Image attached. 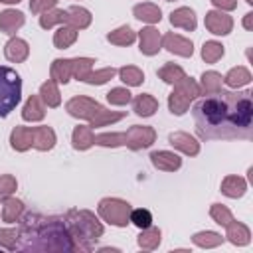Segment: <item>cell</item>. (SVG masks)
<instances>
[{"mask_svg":"<svg viewBox=\"0 0 253 253\" xmlns=\"http://www.w3.org/2000/svg\"><path fill=\"white\" fill-rule=\"evenodd\" d=\"M196 132L202 140L251 138V91H217L200 99L194 109Z\"/></svg>","mask_w":253,"mask_h":253,"instance_id":"1","label":"cell"},{"mask_svg":"<svg viewBox=\"0 0 253 253\" xmlns=\"http://www.w3.org/2000/svg\"><path fill=\"white\" fill-rule=\"evenodd\" d=\"M22 251H75L65 219L59 215H43L38 211L22 213L18 225V247Z\"/></svg>","mask_w":253,"mask_h":253,"instance_id":"2","label":"cell"},{"mask_svg":"<svg viewBox=\"0 0 253 253\" xmlns=\"http://www.w3.org/2000/svg\"><path fill=\"white\" fill-rule=\"evenodd\" d=\"M65 225L73 241V249L79 253H89L95 249L97 241L101 239L105 227L97 219V215L89 210H69L65 215Z\"/></svg>","mask_w":253,"mask_h":253,"instance_id":"3","label":"cell"},{"mask_svg":"<svg viewBox=\"0 0 253 253\" xmlns=\"http://www.w3.org/2000/svg\"><path fill=\"white\" fill-rule=\"evenodd\" d=\"M22 99V79L6 65H0V119L8 117Z\"/></svg>","mask_w":253,"mask_h":253,"instance_id":"4","label":"cell"},{"mask_svg":"<svg viewBox=\"0 0 253 253\" xmlns=\"http://www.w3.org/2000/svg\"><path fill=\"white\" fill-rule=\"evenodd\" d=\"M172 93L168 95V109L172 115L180 117L190 109V103L196 101L202 93H200V85L192 79V77H182L178 83L172 85Z\"/></svg>","mask_w":253,"mask_h":253,"instance_id":"5","label":"cell"},{"mask_svg":"<svg viewBox=\"0 0 253 253\" xmlns=\"http://www.w3.org/2000/svg\"><path fill=\"white\" fill-rule=\"evenodd\" d=\"M130 204L121 198H103L97 206L99 217L115 227H126L130 223Z\"/></svg>","mask_w":253,"mask_h":253,"instance_id":"6","label":"cell"},{"mask_svg":"<svg viewBox=\"0 0 253 253\" xmlns=\"http://www.w3.org/2000/svg\"><path fill=\"white\" fill-rule=\"evenodd\" d=\"M156 140V130L148 125H132L125 130V146L130 150H142L152 146Z\"/></svg>","mask_w":253,"mask_h":253,"instance_id":"7","label":"cell"},{"mask_svg":"<svg viewBox=\"0 0 253 253\" xmlns=\"http://www.w3.org/2000/svg\"><path fill=\"white\" fill-rule=\"evenodd\" d=\"M99 109H101V103L95 101V99H91V97H85V95L71 97V99L65 103V111H67L71 117L83 119V121H91Z\"/></svg>","mask_w":253,"mask_h":253,"instance_id":"8","label":"cell"},{"mask_svg":"<svg viewBox=\"0 0 253 253\" xmlns=\"http://www.w3.org/2000/svg\"><path fill=\"white\" fill-rule=\"evenodd\" d=\"M204 24H206V30L213 36H227L233 30V18L221 10H210L206 14Z\"/></svg>","mask_w":253,"mask_h":253,"instance_id":"9","label":"cell"},{"mask_svg":"<svg viewBox=\"0 0 253 253\" xmlns=\"http://www.w3.org/2000/svg\"><path fill=\"white\" fill-rule=\"evenodd\" d=\"M162 47L174 55H180V57H192L194 53V43L192 40L184 38V36H178L174 32H168L162 36Z\"/></svg>","mask_w":253,"mask_h":253,"instance_id":"10","label":"cell"},{"mask_svg":"<svg viewBox=\"0 0 253 253\" xmlns=\"http://www.w3.org/2000/svg\"><path fill=\"white\" fill-rule=\"evenodd\" d=\"M162 47V36L154 26H146L138 32V49L144 55H156Z\"/></svg>","mask_w":253,"mask_h":253,"instance_id":"11","label":"cell"},{"mask_svg":"<svg viewBox=\"0 0 253 253\" xmlns=\"http://www.w3.org/2000/svg\"><path fill=\"white\" fill-rule=\"evenodd\" d=\"M150 162L156 170L162 172H174L182 166V158L172 150H154L150 154Z\"/></svg>","mask_w":253,"mask_h":253,"instance_id":"12","label":"cell"},{"mask_svg":"<svg viewBox=\"0 0 253 253\" xmlns=\"http://www.w3.org/2000/svg\"><path fill=\"white\" fill-rule=\"evenodd\" d=\"M168 142H170L176 150H180V152H184V154H188V156H196V154L200 152V142H198L192 134L182 132V130L170 132Z\"/></svg>","mask_w":253,"mask_h":253,"instance_id":"13","label":"cell"},{"mask_svg":"<svg viewBox=\"0 0 253 253\" xmlns=\"http://www.w3.org/2000/svg\"><path fill=\"white\" fill-rule=\"evenodd\" d=\"M4 55H6V59L12 61V63H22V61H26L28 55H30V45H28L26 40L14 36V38H10V40L6 42V45H4Z\"/></svg>","mask_w":253,"mask_h":253,"instance_id":"14","label":"cell"},{"mask_svg":"<svg viewBox=\"0 0 253 253\" xmlns=\"http://www.w3.org/2000/svg\"><path fill=\"white\" fill-rule=\"evenodd\" d=\"M10 146L16 152H26L34 146V126H14L10 132Z\"/></svg>","mask_w":253,"mask_h":253,"instance_id":"15","label":"cell"},{"mask_svg":"<svg viewBox=\"0 0 253 253\" xmlns=\"http://www.w3.org/2000/svg\"><path fill=\"white\" fill-rule=\"evenodd\" d=\"M24 22H26V16L20 10L8 8V10L0 12V32H4L8 36H14L24 26Z\"/></svg>","mask_w":253,"mask_h":253,"instance_id":"16","label":"cell"},{"mask_svg":"<svg viewBox=\"0 0 253 253\" xmlns=\"http://www.w3.org/2000/svg\"><path fill=\"white\" fill-rule=\"evenodd\" d=\"M225 237H227V241H229L231 245L243 247V245H247V243L251 241V231H249V227H247L245 223L231 219V221L225 225Z\"/></svg>","mask_w":253,"mask_h":253,"instance_id":"17","label":"cell"},{"mask_svg":"<svg viewBox=\"0 0 253 253\" xmlns=\"http://www.w3.org/2000/svg\"><path fill=\"white\" fill-rule=\"evenodd\" d=\"M55 130L47 125H42V126H34V148L36 150H42V152H47L55 146Z\"/></svg>","mask_w":253,"mask_h":253,"instance_id":"18","label":"cell"},{"mask_svg":"<svg viewBox=\"0 0 253 253\" xmlns=\"http://www.w3.org/2000/svg\"><path fill=\"white\" fill-rule=\"evenodd\" d=\"M170 24L174 28H182L186 32H194L196 30V14L192 8L188 6H182V8H176L172 14H170Z\"/></svg>","mask_w":253,"mask_h":253,"instance_id":"19","label":"cell"},{"mask_svg":"<svg viewBox=\"0 0 253 253\" xmlns=\"http://www.w3.org/2000/svg\"><path fill=\"white\" fill-rule=\"evenodd\" d=\"M43 117H45V105H43V101L40 99V95H30L28 101L24 103L22 119L24 121H30V123H38Z\"/></svg>","mask_w":253,"mask_h":253,"instance_id":"20","label":"cell"},{"mask_svg":"<svg viewBox=\"0 0 253 253\" xmlns=\"http://www.w3.org/2000/svg\"><path fill=\"white\" fill-rule=\"evenodd\" d=\"M71 144L75 150H87L95 144V134L91 125H79L71 132Z\"/></svg>","mask_w":253,"mask_h":253,"instance_id":"21","label":"cell"},{"mask_svg":"<svg viewBox=\"0 0 253 253\" xmlns=\"http://www.w3.org/2000/svg\"><path fill=\"white\" fill-rule=\"evenodd\" d=\"M247 192V180L241 178V176H235V174H229L221 180V194L227 196V198H241L243 194Z\"/></svg>","mask_w":253,"mask_h":253,"instance_id":"22","label":"cell"},{"mask_svg":"<svg viewBox=\"0 0 253 253\" xmlns=\"http://www.w3.org/2000/svg\"><path fill=\"white\" fill-rule=\"evenodd\" d=\"M132 14L136 20L140 22H146V24H158L162 20V10L152 4V2H142V4H136L132 8Z\"/></svg>","mask_w":253,"mask_h":253,"instance_id":"23","label":"cell"},{"mask_svg":"<svg viewBox=\"0 0 253 253\" xmlns=\"http://www.w3.org/2000/svg\"><path fill=\"white\" fill-rule=\"evenodd\" d=\"M132 111L138 117H152L158 111V101L150 93H140L132 99Z\"/></svg>","mask_w":253,"mask_h":253,"instance_id":"24","label":"cell"},{"mask_svg":"<svg viewBox=\"0 0 253 253\" xmlns=\"http://www.w3.org/2000/svg\"><path fill=\"white\" fill-rule=\"evenodd\" d=\"M22 213H24V202H22V200L12 198V196H8V198L2 200V219H4L6 223H16V221H20Z\"/></svg>","mask_w":253,"mask_h":253,"instance_id":"25","label":"cell"},{"mask_svg":"<svg viewBox=\"0 0 253 253\" xmlns=\"http://www.w3.org/2000/svg\"><path fill=\"white\" fill-rule=\"evenodd\" d=\"M91 20H93V16L87 8H83V6L67 8V26H73L75 30H85V28H89Z\"/></svg>","mask_w":253,"mask_h":253,"instance_id":"26","label":"cell"},{"mask_svg":"<svg viewBox=\"0 0 253 253\" xmlns=\"http://www.w3.org/2000/svg\"><path fill=\"white\" fill-rule=\"evenodd\" d=\"M223 83H225L227 87H231V89L245 87V85H249V83H251V73H249V69H247V67H243V65L231 67V69L225 73Z\"/></svg>","mask_w":253,"mask_h":253,"instance_id":"27","label":"cell"},{"mask_svg":"<svg viewBox=\"0 0 253 253\" xmlns=\"http://www.w3.org/2000/svg\"><path fill=\"white\" fill-rule=\"evenodd\" d=\"M71 59H63V57H57L53 59L51 67H49V79H53L55 83H69L71 79Z\"/></svg>","mask_w":253,"mask_h":253,"instance_id":"28","label":"cell"},{"mask_svg":"<svg viewBox=\"0 0 253 253\" xmlns=\"http://www.w3.org/2000/svg\"><path fill=\"white\" fill-rule=\"evenodd\" d=\"M221 83H223V77L221 73L217 71H204L202 77H200V93L202 95H213L217 91H221Z\"/></svg>","mask_w":253,"mask_h":253,"instance_id":"29","label":"cell"},{"mask_svg":"<svg viewBox=\"0 0 253 253\" xmlns=\"http://www.w3.org/2000/svg\"><path fill=\"white\" fill-rule=\"evenodd\" d=\"M40 99L43 101V105L45 107H59L61 105V93H59V89H57V83L53 81V79H47L45 83H42V87H40Z\"/></svg>","mask_w":253,"mask_h":253,"instance_id":"30","label":"cell"},{"mask_svg":"<svg viewBox=\"0 0 253 253\" xmlns=\"http://www.w3.org/2000/svg\"><path fill=\"white\" fill-rule=\"evenodd\" d=\"M160 239H162V231H160V227L150 225V227L140 229V235H138L136 243H138L140 249H144V251H152V249H156V247L160 245Z\"/></svg>","mask_w":253,"mask_h":253,"instance_id":"31","label":"cell"},{"mask_svg":"<svg viewBox=\"0 0 253 253\" xmlns=\"http://www.w3.org/2000/svg\"><path fill=\"white\" fill-rule=\"evenodd\" d=\"M75 40H77V30H75L73 26H67V24H61V26L55 30V34H53V45H55L57 49H67V47H71V45L75 43Z\"/></svg>","mask_w":253,"mask_h":253,"instance_id":"32","label":"cell"},{"mask_svg":"<svg viewBox=\"0 0 253 253\" xmlns=\"http://www.w3.org/2000/svg\"><path fill=\"white\" fill-rule=\"evenodd\" d=\"M134 40H136V32L130 26H121V28L107 34V42L113 45H121V47L134 43Z\"/></svg>","mask_w":253,"mask_h":253,"instance_id":"33","label":"cell"},{"mask_svg":"<svg viewBox=\"0 0 253 253\" xmlns=\"http://www.w3.org/2000/svg\"><path fill=\"white\" fill-rule=\"evenodd\" d=\"M125 117H126L125 111H109V109H105L101 105V109L95 113V117L89 121V125L91 126H107V125H113V123H117V121H121Z\"/></svg>","mask_w":253,"mask_h":253,"instance_id":"34","label":"cell"},{"mask_svg":"<svg viewBox=\"0 0 253 253\" xmlns=\"http://www.w3.org/2000/svg\"><path fill=\"white\" fill-rule=\"evenodd\" d=\"M117 73H119L121 81H123L126 87H138V85H142V81H144V73H142V69L136 67V65H123L121 69H117Z\"/></svg>","mask_w":253,"mask_h":253,"instance_id":"35","label":"cell"},{"mask_svg":"<svg viewBox=\"0 0 253 253\" xmlns=\"http://www.w3.org/2000/svg\"><path fill=\"white\" fill-rule=\"evenodd\" d=\"M61 26V24H67V10H59V8H51L43 14H40V26L43 30H49L53 26Z\"/></svg>","mask_w":253,"mask_h":253,"instance_id":"36","label":"cell"},{"mask_svg":"<svg viewBox=\"0 0 253 253\" xmlns=\"http://www.w3.org/2000/svg\"><path fill=\"white\" fill-rule=\"evenodd\" d=\"M192 243L198 245V247H204V249H211V247H217L223 243V237L215 231H198L192 235Z\"/></svg>","mask_w":253,"mask_h":253,"instance_id":"37","label":"cell"},{"mask_svg":"<svg viewBox=\"0 0 253 253\" xmlns=\"http://www.w3.org/2000/svg\"><path fill=\"white\" fill-rule=\"evenodd\" d=\"M223 53H225L223 45H221L219 42H215V40L204 42V45H202V59H204L206 63H215V61H219V59L223 57Z\"/></svg>","mask_w":253,"mask_h":253,"instance_id":"38","label":"cell"},{"mask_svg":"<svg viewBox=\"0 0 253 253\" xmlns=\"http://www.w3.org/2000/svg\"><path fill=\"white\" fill-rule=\"evenodd\" d=\"M158 77H160L164 83L174 85V83H178L182 77H186V71H184L180 65H176V63H166V65H162V67L158 69Z\"/></svg>","mask_w":253,"mask_h":253,"instance_id":"39","label":"cell"},{"mask_svg":"<svg viewBox=\"0 0 253 253\" xmlns=\"http://www.w3.org/2000/svg\"><path fill=\"white\" fill-rule=\"evenodd\" d=\"M117 75V69L115 67H103V69H97V71H89L83 79V83H89V85H105L107 81H111L113 77Z\"/></svg>","mask_w":253,"mask_h":253,"instance_id":"40","label":"cell"},{"mask_svg":"<svg viewBox=\"0 0 253 253\" xmlns=\"http://www.w3.org/2000/svg\"><path fill=\"white\" fill-rule=\"evenodd\" d=\"M93 63H95L93 57H73L71 59V75L77 81H83L85 75L93 69Z\"/></svg>","mask_w":253,"mask_h":253,"instance_id":"41","label":"cell"},{"mask_svg":"<svg viewBox=\"0 0 253 253\" xmlns=\"http://www.w3.org/2000/svg\"><path fill=\"white\" fill-rule=\"evenodd\" d=\"M95 144L105 146V148L125 146V132H101V134H95Z\"/></svg>","mask_w":253,"mask_h":253,"instance_id":"42","label":"cell"},{"mask_svg":"<svg viewBox=\"0 0 253 253\" xmlns=\"http://www.w3.org/2000/svg\"><path fill=\"white\" fill-rule=\"evenodd\" d=\"M107 101L111 105H117V107H123V105H128L132 101V95L126 87H113L109 93H107Z\"/></svg>","mask_w":253,"mask_h":253,"instance_id":"43","label":"cell"},{"mask_svg":"<svg viewBox=\"0 0 253 253\" xmlns=\"http://www.w3.org/2000/svg\"><path fill=\"white\" fill-rule=\"evenodd\" d=\"M210 215H211V219H213L215 223H219L221 227H225V225L233 219V213H231L229 208L223 206V204H211V208H210Z\"/></svg>","mask_w":253,"mask_h":253,"instance_id":"44","label":"cell"},{"mask_svg":"<svg viewBox=\"0 0 253 253\" xmlns=\"http://www.w3.org/2000/svg\"><path fill=\"white\" fill-rule=\"evenodd\" d=\"M130 223L136 225L138 229H144V227H150L152 225V213L150 210L146 208H138V210H130Z\"/></svg>","mask_w":253,"mask_h":253,"instance_id":"45","label":"cell"},{"mask_svg":"<svg viewBox=\"0 0 253 253\" xmlns=\"http://www.w3.org/2000/svg\"><path fill=\"white\" fill-rule=\"evenodd\" d=\"M0 247H4L8 251H16V247H18V229H14V227L0 229Z\"/></svg>","mask_w":253,"mask_h":253,"instance_id":"46","label":"cell"},{"mask_svg":"<svg viewBox=\"0 0 253 253\" xmlns=\"http://www.w3.org/2000/svg\"><path fill=\"white\" fill-rule=\"evenodd\" d=\"M16 188H18V182L12 174H2L0 176V200L12 196L16 192Z\"/></svg>","mask_w":253,"mask_h":253,"instance_id":"47","label":"cell"},{"mask_svg":"<svg viewBox=\"0 0 253 253\" xmlns=\"http://www.w3.org/2000/svg\"><path fill=\"white\" fill-rule=\"evenodd\" d=\"M55 4H57V0H30V10H32V14L40 16V14L55 8Z\"/></svg>","mask_w":253,"mask_h":253,"instance_id":"48","label":"cell"},{"mask_svg":"<svg viewBox=\"0 0 253 253\" xmlns=\"http://www.w3.org/2000/svg\"><path fill=\"white\" fill-rule=\"evenodd\" d=\"M217 10H221V12H231V10H235L237 8V0H210Z\"/></svg>","mask_w":253,"mask_h":253,"instance_id":"49","label":"cell"},{"mask_svg":"<svg viewBox=\"0 0 253 253\" xmlns=\"http://www.w3.org/2000/svg\"><path fill=\"white\" fill-rule=\"evenodd\" d=\"M251 22H253V12H247L245 18H243V28L245 30H251Z\"/></svg>","mask_w":253,"mask_h":253,"instance_id":"50","label":"cell"},{"mask_svg":"<svg viewBox=\"0 0 253 253\" xmlns=\"http://www.w3.org/2000/svg\"><path fill=\"white\" fill-rule=\"evenodd\" d=\"M2 4H18V2H22V0H0Z\"/></svg>","mask_w":253,"mask_h":253,"instance_id":"51","label":"cell"},{"mask_svg":"<svg viewBox=\"0 0 253 253\" xmlns=\"http://www.w3.org/2000/svg\"><path fill=\"white\" fill-rule=\"evenodd\" d=\"M245 2H247V4H253V0H245Z\"/></svg>","mask_w":253,"mask_h":253,"instance_id":"52","label":"cell"},{"mask_svg":"<svg viewBox=\"0 0 253 253\" xmlns=\"http://www.w3.org/2000/svg\"><path fill=\"white\" fill-rule=\"evenodd\" d=\"M166 2H172V0H166Z\"/></svg>","mask_w":253,"mask_h":253,"instance_id":"53","label":"cell"}]
</instances>
